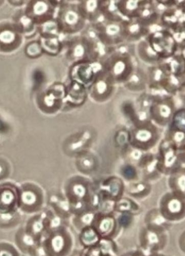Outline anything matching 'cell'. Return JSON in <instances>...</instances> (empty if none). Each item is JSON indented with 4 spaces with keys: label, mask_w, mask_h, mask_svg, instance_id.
I'll list each match as a JSON object with an SVG mask.
<instances>
[{
    "label": "cell",
    "mask_w": 185,
    "mask_h": 256,
    "mask_svg": "<svg viewBox=\"0 0 185 256\" xmlns=\"http://www.w3.org/2000/svg\"><path fill=\"white\" fill-rule=\"evenodd\" d=\"M73 247V237L68 226L50 231L41 243L44 256H69Z\"/></svg>",
    "instance_id": "6da1fadb"
},
{
    "label": "cell",
    "mask_w": 185,
    "mask_h": 256,
    "mask_svg": "<svg viewBox=\"0 0 185 256\" xmlns=\"http://www.w3.org/2000/svg\"><path fill=\"white\" fill-rule=\"evenodd\" d=\"M14 242L19 251L27 256H44L41 243L30 236L24 226L18 228L16 232Z\"/></svg>",
    "instance_id": "7a4b0ae2"
},
{
    "label": "cell",
    "mask_w": 185,
    "mask_h": 256,
    "mask_svg": "<svg viewBox=\"0 0 185 256\" xmlns=\"http://www.w3.org/2000/svg\"><path fill=\"white\" fill-rule=\"evenodd\" d=\"M23 226L30 236L42 243L48 232L46 212L39 213L32 216Z\"/></svg>",
    "instance_id": "3957f363"
},
{
    "label": "cell",
    "mask_w": 185,
    "mask_h": 256,
    "mask_svg": "<svg viewBox=\"0 0 185 256\" xmlns=\"http://www.w3.org/2000/svg\"><path fill=\"white\" fill-rule=\"evenodd\" d=\"M100 238L97 230L92 226L82 229L78 234V240L83 248L98 245L101 240Z\"/></svg>",
    "instance_id": "277c9868"
},
{
    "label": "cell",
    "mask_w": 185,
    "mask_h": 256,
    "mask_svg": "<svg viewBox=\"0 0 185 256\" xmlns=\"http://www.w3.org/2000/svg\"><path fill=\"white\" fill-rule=\"evenodd\" d=\"M114 222L112 218L107 216H95L92 224L100 237L108 238L112 232Z\"/></svg>",
    "instance_id": "5b68a950"
},
{
    "label": "cell",
    "mask_w": 185,
    "mask_h": 256,
    "mask_svg": "<svg viewBox=\"0 0 185 256\" xmlns=\"http://www.w3.org/2000/svg\"><path fill=\"white\" fill-rule=\"evenodd\" d=\"M169 184L172 191L185 194V166L170 175Z\"/></svg>",
    "instance_id": "8992f818"
},
{
    "label": "cell",
    "mask_w": 185,
    "mask_h": 256,
    "mask_svg": "<svg viewBox=\"0 0 185 256\" xmlns=\"http://www.w3.org/2000/svg\"><path fill=\"white\" fill-rule=\"evenodd\" d=\"M21 222V218L17 211L1 213V229L8 230L16 228Z\"/></svg>",
    "instance_id": "52a82bcc"
},
{
    "label": "cell",
    "mask_w": 185,
    "mask_h": 256,
    "mask_svg": "<svg viewBox=\"0 0 185 256\" xmlns=\"http://www.w3.org/2000/svg\"><path fill=\"white\" fill-rule=\"evenodd\" d=\"M95 216L90 212H83L74 216L72 220V224L75 230L79 232L85 227L92 226Z\"/></svg>",
    "instance_id": "ba28073f"
},
{
    "label": "cell",
    "mask_w": 185,
    "mask_h": 256,
    "mask_svg": "<svg viewBox=\"0 0 185 256\" xmlns=\"http://www.w3.org/2000/svg\"><path fill=\"white\" fill-rule=\"evenodd\" d=\"M134 138L136 144L139 143L140 145L142 144H148L153 139V134L150 128L144 126L143 128H140L135 132Z\"/></svg>",
    "instance_id": "9c48e42d"
},
{
    "label": "cell",
    "mask_w": 185,
    "mask_h": 256,
    "mask_svg": "<svg viewBox=\"0 0 185 256\" xmlns=\"http://www.w3.org/2000/svg\"><path fill=\"white\" fill-rule=\"evenodd\" d=\"M170 128L185 134V110L175 114L170 122Z\"/></svg>",
    "instance_id": "30bf717a"
},
{
    "label": "cell",
    "mask_w": 185,
    "mask_h": 256,
    "mask_svg": "<svg viewBox=\"0 0 185 256\" xmlns=\"http://www.w3.org/2000/svg\"><path fill=\"white\" fill-rule=\"evenodd\" d=\"M0 256H21V254L17 248L12 244L6 242H1Z\"/></svg>",
    "instance_id": "8fae6325"
},
{
    "label": "cell",
    "mask_w": 185,
    "mask_h": 256,
    "mask_svg": "<svg viewBox=\"0 0 185 256\" xmlns=\"http://www.w3.org/2000/svg\"><path fill=\"white\" fill-rule=\"evenodd\" d=\"M178 154L181 162L185 166V144L179 149Z\"/></svg>",
    "instance_id": "7c38bea8"
},
{
    "label": "cell",
    "mask_w": 185,
    "mask_h": 256,
    "mask_svg": "<svg viewBox=\"0 0 185 256\" xmlns=\"http://www.w3.org/2000/svg\"><path fill=\"white\" fill-rule=\"evenodd\" d=\"M69 256H83L81 250L74 249Z\"/></svg>",
    "instance_id": "4fadbf2b"
},
{
    "label": "cell",
    "mask_w": 185,
    "mask_h": 256,
    "mask_svg": "<svg viewBox=\"0 0 185 256\" xmlns=\"http://www.w3.org/2000/svg\"><path fill=\"white\" fill-rule=\"evenodd\" d=\"M35 80L37 82L39 83L42 82L43 79V76L40 73L37 72L35 75Z\"/></svg>",
    "instance_id": "5bb4252c"
}]
</instances>
